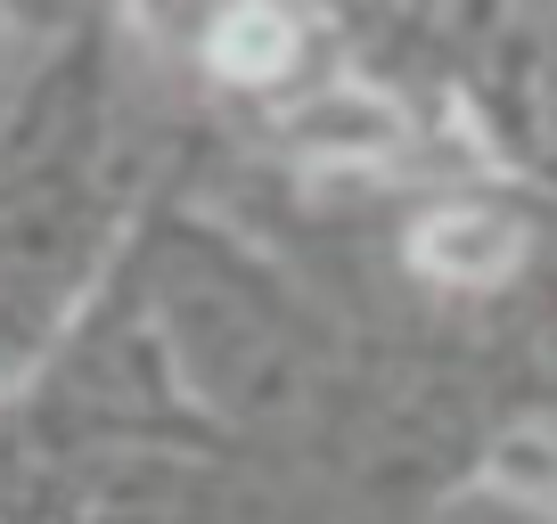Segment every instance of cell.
<instances>
[{
	"instance_id": "cell-1",
	"label": "cell",
	"mask_w": 557,
	"mask_h": 524,
	"mask_svg": "<svg viewBox=\"0 0 557 524\" xmlns=\"http://www.w3.org/2000/svg\"><path fill=\"white\" fill-rule=\"evenodd\" d=\"M524 254V229L517 213L500 205H443L418 222V271L426 279H451V287H492L508 279Z\"/></svg>"
},
{
	"instance_id": "cell-2",
	"label": "cell",
	"mask_w": 557,
	"mask_h": 524,
	"mask_svg": "<svg viewBox=\"0 0 557 524\" xmlns=\"http://www.w3.org/2000/svg\"><path fill=\"white\" fill-rule=\"evenodd\" d=\"M213 66H222L230 83H278V74L296 66V17L271 9V0L222 9V25H213Z\"/></svg>"
},
{
	"instance_id": "cell-3",
	"label": "cell",
	"mask_w": 557,
	"mask_h": 524,
	"mask_svg": "<svg viewBox=\"0 0 557 524\" xmlns=\"http://www.w3.org/2000/svg\"><path fill=\"white\" fill-rule=\"evenodd\" d=\"M304 148H336V157H377V148H394V123L377 115V107H352V99H329L312 107V115H296Z\"/></svg>"
}]
</instances>
